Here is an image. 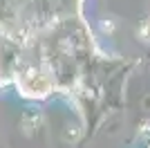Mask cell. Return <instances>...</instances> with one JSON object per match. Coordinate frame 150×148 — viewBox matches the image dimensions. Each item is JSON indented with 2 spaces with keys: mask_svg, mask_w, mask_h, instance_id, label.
<instances>
[{
  "mask_svg": "<svg viewBox=\"0 0 150 148\" xmlns=\"http://www.w3.org/2000/svg\"><path fill=\"white\" fill-rule=\"evenodd\" d=\"M139 36H141V41H148L150 43V18L144 20V25L139 27Z\"/></svg>",
  "mask_w": 150,
  "mask_h": 148,
  "instance_id": "1",
  "label": "cell"
}]
</instances>
